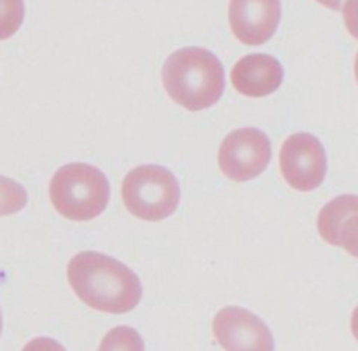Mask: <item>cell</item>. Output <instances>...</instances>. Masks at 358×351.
Returning a JSON list of instances; mask_svg holds the SVG:
<instances>
[{"instance_id":"1","label":"cell","mask_w":358,"mask_h":351,"mask_svg":"<svg viewBox=\"0 0 358 351\" xmlns=\"http://www.w3.org/2000/svg\"><path fill=\"white\" fill-rule=\"evenodd\" d=\"M76 296L90 308L121 315L135 310L142 299L138 276L121 261L100 252H80L66 268Z\"/></svg>"},{"instance_id":"2","label":"cell","mask_w":358,"mask_h":351,"mask_svg":"<svg viewBox=\"0 0 358 351\" xmlns=\"http://www.w3.org/2000/svg\"><path fill=\"white\" fill-rule=\"evenodd\" d=\"M163 84L175 103L191 112L205 110L222 96L224 66L208 49H178L164 62Z\"/></svg>"},{"instance_id":"3","label":"cell","mask_w":358,"mask_h":351,"mask_svg":"<svg viewBox=\"0 0 358 351\" xmlns=\"http://www.w3.org/2000/svg\"><path fill=\"white\" fill-rule=\"evenodd\" d=\"M51 203L59 215L76 222L93 220L107 208L110 185L96 166L70 163L59 168L49 184Z\"/></svg>"},{"instance_id":"4","label":"cell","mask_w":358,"mask_h":351,"mask_svg":"<svg viewBox=\"0 0 358 351\" xmlns=\"http://www.w3.org/2000/svg\"><path fill=\"white\" fill-rule=\"evenodd\" d=\"M122 201L131 215L147 222L168 219L180 201V185L168 168L142 164L122 180Z\"/></svg>"},{"instance_id":"5","label":"cell","mask_w":358,"mask_h":351,"mask_svg":"<svg viewBox=\"0 0 358 351\" xmlns=\"http://www.w3.org/2000/svg\"><path fill=\"white\" fill-rule=\"evenodd\" d=\"M271 161V142L257 128H240L224 138L219 149V166L227 178L248 182L259 177Z\"/></svg>"},{"instance_id":"6","label":"cell","mask_w":358,"mask_h":351,"mask_svg":"<svg viewBox=\"0 0 358 351\" xmlns=\"http://www.w3.org/2000/svg\"><path fill=\"white\" fill-rule=\"evenodd\" d=\"M283 178L296 191L310 192L322 185L327 175V154L311 133H296L283 142L280 152Z\"/></svg>"},{"instance_id":"7","label":"cell","mask_w":358,"mask_h":351,"mask_svg":"<svg viewBox=\"0 0 358 351\" xmlns=\"http://www.w3.org/2000/svg\"><path fill=\"white\" fill-rule=\"evenodd\" d=\"M213 334L226 351H275L268 325L240 306L222 308L213 320Z\"/></svg>"},{"instance_id":"8","label":"cell","mask_w":358,"mask_h":351,"mask_svg":"<svg viewBox=\"0 0 358 351\" xmlns=\"http://www.w3.org/2000/svg\"><path fill=\"white\" fill-rule=\"evenodd\" d=\"M282 20L280 0H231L229 24L245 45H262L275 35Z\"/></svg>"},{"instance_id":"9","label":"cell","mask_w":358,"mask_h":351,"mask_svg":"<svg viewBox=\"0 0 358 351\" xmlns=\"http://www.w3.org/2000/svg\"><path fill=\"white\" fill-rule=\"evenodd\" d=\"M318 233L334 247H343L358 259V196L343 194L318 213Z\"/></svg>"},{"instance_id":"10","label":"cell","mask_w":358,"mask_h":351,"mask_svg":"<svg viewBox=\"0 0 358 351\" xmlns=\"http://www.w3.org/2000/svg\"><path fill=\"white\" fill-rule=\"evenodd\" d=\"M231 83L238 93L248 98L268 96L282 86L283 66L271 55L255 52L243 56L233 66Z\"/></svg>"},{"instance_id":"11","label":"cell","mask_w":358,"mask_h":351,"mask_svg":"<svg viewBox=\"0 0 358 351\" xmlns=\"http://www.w3.org/2000/svg\"><path fill=\"white\" fill-rule=\"evenodd\" d=\"M98 351H145V343L135 329L119 325L107 332Z\"/></svg>"},{"instance_id":"12","label":"cell","mask_w":358,"mask_h":351,"mask_svg":"<svg viewBox=\"0 0 358 351\" xmlns=\"http://www.w3.org/2000/svg\"><path fill=\"white\" fill-rule=\"evenodd\" d=\"M28 194L21 184L0 175V217L14 215L27 206Z\"/></svg>"},{"instance_id":"13","label":"cell","mask_w":358,"mask_h":351,"mask_svg":"<svg viewBox=\"0 0 358 351\" xmlns=\"http://www.w3.org/2000/svg\"><path fill=\"white\" fill-rule=\"evenodd\" d=\"M24 17L23 0H0V41L13 37Z\"/></svg>"},{"instance_id":"14","label":"cell","mask_w":358,"mask_h":351,"mask_svg":"<svg viewBox=\"0 0 358 351\" xmlns=\"http://www.w3.org/2000/svg\"><path fill=\"white\" fill-rule=\"evenodd\" d=\"M343 17L350 35L358 38V0H346L343 6Z\"/></svg>"},{"instance_id":"15","label":"cell","mask_w":358,"mask_h":351,"mask_svg":"<svg viewBox=\"0 0 358 351\" xmlns=\"http://www.w3.org/2000/svg\"><path fill=\"white\" fill-rule=\"evenodd\" d=\"M23 351H65V348L51 338H35L24 345Z\"/></svg>"},{"instance_id":"16","label":"cell","mask_w":358,"mask_h":351,"mask_svg":"<svg viewBox=\"0 0 358 351\" xmlns=\"http://www.w3.org/2000/svg\"><path fill=\"white\" fill-rule=\"evenodd\" d=\"M318 3H322L324 7H327V9H332V10H341L343 6H345L346 0H317Z\"/></svg>"},{"instance_id":"17","label":"cell","mask_w":358,"mask_h":351,"mask_svg":"<svg viewBox=\"0 0 358 351\" xmlns=\"http://www.w3.org/2000/svg\"><path fill=\"white\" fill-rule=\"evenodd\" d=\"M352 332H353V338L358 341V306L355 308L352 315Z\"/></svg>"},{"instance_id":"18","label":"cell","mask_w":358,"mask_h":351,"mask_svg":"<svg viewBox=\"0 0 358 351\" xmlns=\"http://www.w3.org/2000/svg\"><path fill=\"white\" fill-rule=\"evenodd\" d=\"M355 77H357V83H358V52H357V58H355Z\"/></svg>"},{"instance_id":"19","label":"cell","mask_w":358,"mask_h":351,"mask_svg":"<svg viewBox=\"0 0 358 351\" xmlns=\"http://www.w3.org/2000/svg\"><path fill=\"white\" fill-rule=\"evenodd\" d=\"M0 334H2V311H0Z\"/></svg>"}]
</instances>
